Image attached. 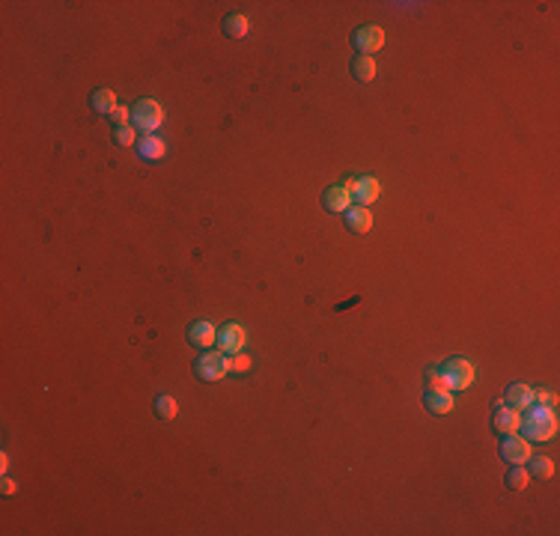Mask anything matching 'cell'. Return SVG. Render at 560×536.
<instances>
[{
    "mask_svg": "<svg viewBox=\"0 0 560 536\" xmlns=\"http://www.w3.org/2000/svg\"><path fill=\"white\" fill-rule=\"evenodd\" d=\"M15 492H18V483L6 476V480H3V494H15Z\"/></svg>",
    "mask_w": 560,
    "mask_h": 536,
    "instance_id": "cell-27",
    "label": "cell"
},
{
    "mask_svg": "<svg viewBox=\"0 0 560 536\" xmlns=\"http://www.w3.org/2000/svg\"><path fill=\"white\" fill-rule=\"evenodd\" d=\"M534 402L548 405V409H554V405H557V396H554V393H548V391H539V393H534Z\"/></svg>",
    "mask_w": 560,
    "mask_h": 536,
    "instance_id": "cell-25",
    "label": "cell"
},
{
    "mask_svg": "<svg viewBox=\"0 0 560 536\" xmlns=\"http://www.w3.org/2000/svg\"><path fill=\"white\" fill-rule=\"evenodd\" d=\"M188 340H191V346H197V349H212V346L218 343V328L212 322H194L191 328H188Z\"/></svg>",
    "mask_w": 560,
    "mask_h": 536,
    "instance_id": "cell-9",
    "label": "cell"
},
{
    "mask_svg": "<svg viewBox=\"0 0 560 536\" xmlns=\"http://www.w3.org/2000/svg\"><path fill=\"white\" fill-rule=\"evenodd\" d=\"M251 366H254V361H251L247 355H242V352H238V355H229V373H247Z\"/></svg>",
    "mask_w": 560,
    "mask_h": 536,
    "instance_id": "cell-23",
    "label": "cell"
},
{
    "mask_svg": "<svg viewBox=\"0 0 560 536\" xmlns=\"http://www.w3.org/2000/svg\"><path fill=\"white\" fill-rule=\"evenodd\" d=\"M132 125L140 128L143 134H155V128L164 125V107L155 98H140L132 107Z\"/></svg>",
    "mask_w": 560,
    "mask_h": 536,
    "instance_id": "cell-2",
    "label": "cell"
},
{
    "mask_svg": "<svg viewBox=\"0 0 560 536\" xmlns=\"http://www.w3.org/2000/svg\"><path fill=\"white\" fill-rule=\"evenodd\" d=\"M501 456L509 462V465H527V459H531V441L525 438V435H518V432H509V435H504V441H501Z\"/></svg>",
    "mask_w": 560,
    "mask_h": 536,
    "instance_id": "cell-5",
    "label": "cell"
},
{
    "mask_svg": "<svg viewBox=\"0 0 560 536\" xmlns=\"http://www.w3.org/2000/svg\"><path fill=\"white\" fill-rule=\"evenodd\" d=\"M441 375H444L447 391H465V387H471V382L477 379V366L468 361V357H450V361L441 366Z\"/></svg>",
    "mask_w": 560,
    "mask_h": 536,
    "instance_id": "cell-3",
    "label": "cell"
},
{
    "mask_svg": "<svg viewBox=\"0 0 560 536\" xmlns=\"http://www.w3.org/2000/svg\"><path fill=\"white\" fill-rule=\"evenodd\" d=\"M423 402H426V409L432 411V414H438V417L453 411V393H450L447 387H429L426 396H423Z\"/></svg>",
    "mask_w": 560,
    "mask_h": 536,
    "instance_id": "cell-10",
    "label": "cell"
},
{
    "mask_svg": "<svg viewBox=\"0 0 560 536\" xmlns=\"http://www.w3.org/2000/svg\"><path fill=\"white\" fill-rule=\"evenodd\" d=\"M355 185H358V179H346V182H343V188H346L349 194H355Z\"/></svg>",
    "mask_w": 560,
    "mask_h": 536,
    "instance_id": "cell-28",
    "label": "cell"
},
{
    "mask_svg": "<svg viewBox=\"0 0 560 536\" xmlns=\"http://www.w3.org/2000/svg\"><path fill=\"white\" fill-rule=\"evenodd\" d=\"M352 42H355V48H358V51H361L364 57H369V54L382 51V45H385V30L378 27V24L358 27L355 36H352Z\"/></svg>",
    "mask_w": 560,
    "mask_h": 536,
    "instance_id": "cell-7",
    "label": "cell"
},
{
    "mask_svg": "<svg viewBox=\"0 0 560 536\" xmlns=\"http://www.w3.org/2000/svg\"><path fill=\"white\" fill-rule=\"evenodd\" d=\"M245 343H247V334H245V328L242 325H236V322H227L224 328H218V349H221L227 357L229 355H238L245 349Z\"/></svg>",
    "mask_w": 560,
    "mask_h": 536,
    "instance_id": "cell-6",
    "label": "cell"
},
{
    "mask_svg": "<svg viewBox=\"0 0 560 536\" xmlns=\"http://www.w3.org/2000/svg\"><path fill=\"white\" fill-rule=\"evenodd\" d=\"M527 483H531V474H527L525 465H513L509 474H507V485H509V489L522 492V489H527Z\"/></svg>",
    "mask_w": 560,
    "mask_h": 536,
    "instance_id": "cell-20",
    "label": "cell"
},
{
    "mask_svg": "<svg viewBox=\"0 0 560 536\" xmlns=\"http://www.w3.org/2000/svg\"><path fill=\"white\" fill-rule=\"evenodd\" d=\"M378 197H382V185H378V179L376 176H361L358 179V185H355V194H352V203H358V206H373Z\"/></svg>",
    "mask_w": 560,
    "mask_h": 536,
    "instance_id": "cell-8",
    "label": "cell"
},
{
    "mask_svg": "<svg viewBox=\"0 0 560 536\" xmlns=\"http://www.w3.org/2000/svg\"><path fill=\"white\" fill-rule=\"evenodd\" d=\"M134 134H137L134 125H119L116 132H114V141H116L119 146H132V143H134Z\"/></svg>",
    "mask_w": 560,
    "mask_h": 536,
    "instance_id": "cell-22",
    "label": "cell"
},
{
    "mask_svg": "<svg viewBox=\"0 0 560 536\" xmlns=\"http://www.w3.org/2000/svg\"><path fill=\"white\" fill-rule=\"evenodd\" d=\"M137 155L143 158V161H161V158L167 155V143L161 141V137H155V134H146L143 141L137 143Z\"/></svg>",
    "mask_w": 560,
    "mask_h": 536,
    "instance_id": "cell-12",
    "label": "cell"
},
{
    "mask_svg": "<svg viewBox=\"0 0 560 536\" xmlns=\"http://www.w3.org/2000/svg\"><path fill=\"white\" fill-rule=\"evenodd\" d=\"M527 465H531V471H527L531 476H539V480H552L554 476V462L548 456H531Z\"/></svg>",
    "mask_w": 560,
    "mask_h": 536,
    "instance_id": "cell-18",
    "label": "cell"
},
{
    "mask_svg": "<svg viewBox=\"0 0 560 536\" xmlns=\"http://www.w3.org/2000/svg\"><path fill=\"white\" fill-rule=\"evenodd\" d=\"M247 30H251V21H247L245 15H238V12H233V15H227L224 18V33L227 36H233V39H242Z\"/></svg>",
    "mask_w": 560,
    "mask_h": 536,
    "instance_id": "cell-19",
    "label": "cell"
},
{
    "mask_svg": "<svg viewBox=\"0 0 560 536\" xmlns=\"http://www.w3.org/2000/svg\"><path fill=\"white\" fill-rule=\"evenodd\" d=\"M534 387H527V384H509L507 387V405L509 409H516V411H525L527 405H534Z\"/></svg>",
    "mask_w": 560,
    "mask_h": 536,
    "instance_id": "cell-13",
    "label": "cell"
},
{
    "mask_svg": "<svg viewBox=\"0 0 560 536\" xmlns=\"http://www.w3.org/2000/svg\"><path fill=\"white\" fill-rule=\"evenodd\" d=\"M9 468V456L3 453V456H0V471H6Z\"/></svg>",
    "mask_w": 560,
    "mask_h": 536,
    "instance_id": "cell-29",
    "label": "cell"
},
{
    "mask_svg": "<svg viewBox=\"0 0 560 536\" xmlns=\"http://www.w3.org/2000/svg\"><path fill=\"white\" fill-rule=\"evenodd\" d=\"M346 226L352 233H367L369 226H373V215H369L367 206H352L346 212Z\"/></svg>",
    "mask_w": 560,
    "mask_h": 536,
    "instance_id": "cell-15",
    "label": "cell"
},
{
    "mask_svg": "<svg viewBox=\"0 0 560 536\" xmlns=\"http://www.w3.org/2000/svg\"><path fill=\"white\" fill-rule=\"evenodd\" d=\"M322 206L328 208V212L346 215L349 208H352V194H349L343 185H334V188H328V191H325V197H322Z\"/></svg>",
    "mask_w": 560,
    "mask_h": 536,
    "instance_id": "cell-11",
    "label": "cell"
},
{
    "mask_svg": "<svg viewBox=\"0 0 560 536\" xmlns=\"http://www.w3.org/2000/svg\"><path fill=\"white\" fill-rule=\"evenodd\" d=\"M176 411H179V402L173 400V396L161 393V396H158V400H155V414L161 417V420H173Z\"/></svg>",
    "mask_w": 560,
    "mask_h": 536,
    "instance_id": "cell-21",
    "label": "cell"
},
{
    "mask_svg": "<svg viewBox=\"0 0 560 536\" xmlns=\"http://www.w3.org/2000/svg\"><path fill=\"white\" fill-rule=\"evenodd\" d=\"M560 429L557 423V414L554 409H548V405H527V409L522 411V423H518V432L525 435L527 441H552L554 435Z\"/></svg>",
    "mask_w": 560,
    "mask_h": 536,
    "instance_id": "cell-1",
    "label": "cell"
},
{
    "mask_svg": "<svg viewBox=\"0 0 560 536\" xmlns=\"http://www.w3.org/2000/svg\"><path fill=\"white\" fill-rule=\"evenodd\" d=\"M426 379H429V387H447V384H444L441 370H429V373H426Z\"/></svg>",
    "mask_w": 560,
    "mask_h": 536,
    "instance_id": "cell-26",
    "label": "cell"
},
{
    "mask_svg": "<svg viewBox=\"0 0 560 536\" xmlns=\"http://www.w3.org/2000/svg\"><path fill=\"white\" fill-rule=\"evenodd\" d=\"M128 116H132V111H128V107H123V105H116L114 111H111V119L116 123V128H119V125H128Z\"/></svg>",
    "mask_w": 560,
    "mask_h": 536,
    "instance_id": "cell-24",
    "label": "cell"
},
{
    "mask_svg": "<svg viewBox=\"0 0 560 536\" xmlns=\"http://www.w3.org/2000/svg\"><path fill=\"white\" fill-rule=\"evenodd\" d=\"M518 423H522V411L509 409V405H501V409L495 411V429L498 432H504V435L518 432Z\"/></svg>",
    "mask_w": 560,
    "mask_h": 536,
    "instance_id": "cell-14",
    "label": "cell"
},
{
    "mask_svg": "<svg viewBox=\"0 0 560 536\" xmlns=\"http://www.w3.org/2000/svg\"><path fill=\"white\" fill-rule=\"evenodd\" d=\"M194 373H197L200 382H221L224 375L229 373V357L221 349H218V352L215 349H206L203 355L197 357Z\"/></svg>",
    "mask_w": 560,
    "mask_h": 536,
    "instance_id": "cell-4",
    "label": "cell"
},
{
    "mask_svg": "<svg viewBox=\"0 0 560 536\" xmlns=\"http://www.w3.org/2000/svg\"><path fill=\"white\" fill-rule=\"evenodd\" d=\"M376 72H378V69H376V60L373 57H355L352 60V75L358 78V81H373V78H376Z\"/></svg>",
    "mask_w": 560,
    "mask_h": 536,
    "instance_id": "cell-16",
    "label": "cell"
},
{
    "mask_svg": "<svg viewBox=\"0 0 560 536\" xmlns=\"http://www.w3.org/2000/svg\"><path fill=\"white\" fill-rule=\"evenodd\" d=\"M89 105H93V111H98V114H111L116 107L114 89H96V93L89 96Z\"/></svg>",
    "mask_w": 560,
    "mask_h": 536,
    "instance_id": "cell-17",
    "label": "cell"
}]
</instances>
